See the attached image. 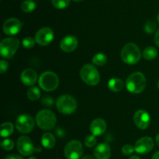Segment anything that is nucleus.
<instances>
[{
  "mask_svg": "<svg viewBox=\"0 0 159 159\" xmlns=\"http://www.w3.org/2000/svg\"><path fill=\"white\" fill-rule=\"evenodd\" d=\"M146 78L143 73L135 72L131 73L126 80V87L130 92L139 94L144 90L146 87Z\"/></svg>",
  "mask_w": 159,
  "mask_h": 159,
  "instance_id": "nucleus-1",
  "label": "nucleus"
},
{
  "mask_svg": "<svg viewBox=\"0 0 159 159\" xmlns=\"http://www.w3.org/2000/svg\"><path fill=\"white\" fill-rule=\"evenodd\" d=\"M141 52L139 47L134 43H127L121 51V58L124 62L134 65L141 59Z\"/></svg>",
  "mask_w": 159,
  "mask_h": 159,
  "instance_id": "nucleus-2",
  "label": "nucleus"
},
{
  "mask_svg": "<svg viewBox=\"0 0 159 159\" xmlns=\"http://www.w3.org/2000/svg\"><path fill=\"white\" fill-rule=\"evenodd\" d=\"M55 114L48 109L40 110L36 115V123L37 126L42 129L48 130L52 129L56 124Z\"/></svg>",
  "mask_w": 159,
  "mask_h": 159,
  "instance_id": "nucleus-3",
  "label": "nucleus"
},
{
  "mask_svg": "<svg viewBox=\"0 0 159 159\" xmlns=\"http://www.w3.org/2000/svg\"><path fill=\"white\" fill-rule=\"evenodd\" d=\"M80 76L82 80L89 86L97 85L100 80L97 69L92 64H86L82 67Z\"/></svg>",
  "mask_w": 159,
  "mask_h": 159,
  "instance_id": "nucleus-4",
  "label": "nucleus"
},
{
  "mask_svg": "<svg viewBox=\"0 0 159 159\" xmlns=\"http://www.w3.org/2000/svg\"><path fill=\"white\" fill-rule=\"evenodd\" d=\"M20 46V41L16 37H7L3 39L0 43L1 56L6 59H10L13 56Z\"/></svg>",
  "mask_w": 159,
  "mask_h": 159,
  "instance_id": "nucleus-5",
  "label": "nucleus"
},
{
  "mask_svg": "<svg viewBox=\"0 0 159 159\" xmlns=\"http://www.w3.org/2000/svg\"><path fill=\"white\" fill-rule=\"evenodd\" d=\"M77 101L71 95L64 94L59 97L57 100V108L61 113L68 115L76 110Z\"/></svg>",
  "mask_w": 159,
  "mask_h": 159,
  "instance_id": "nucleus-6",
  "label": "nucleus"
},
{
  "mask_svg": "<svg viewBox=\"0 0 159 159\" xmlns=\"http://www.w3.org/2000/svg\"><path fill=\"white\" fill-rule=\"evenodd\" d=\"M59 84V79L57 75L51 71L42 73L39 78V85L46 91H52L55 90Z\"/></svg>",
  "mask_w": 159,
  "mask_h": 159,
  "instance_id": "nucleus-7",
  "label": "nucleus"
},
{
  "mask_svg": "<svg viewBox=\"0 0 159 159\" xmlns=\"http://www.w3.org/2000/svg\"><path fill=\"white\" fill-rule=\"evenodd\" d=\"M83 153V148L80 141L72 140L68 142L65 148V155L68 159H80Z\"/></svg>",
  "mask_w": 159,
  "mask_h": 159,
  "instance_id": "nucleus-8",
  "label": "nucleus"
},
{
  "mask_svg": "<svg viewBox=\"0 0 159 159\" xmlns=\"http://www.w3.org/2000/svg\"><path fill=\"white\" fill-rule=\"evenodd\" d=\"M34 120L30 115L23 114L17 118L16 122V127L19 132L22 133H28L34 129Z\"/></svg>",
  "mask_w": 159,
  "mask_h": 159,
  "instance_id": "nucleus-9",
  "label": "nucleus"
},
{
  "mask_svg": "<svg viewBox=\"0 0 159 159\" xmlns=\"http://www.w3.org/2000/svg\"><path fill=\"white\" fill-rule=\"evenodd\" d=\"M17 149L19 152L24 156H29L32 154L35 151H37L34 147L33 142L30 139L26 136H22L19 137L17 140Z\"/></svg>",
  "mask_w": 159,
  "mask_h": 159,
  "instance_id": "nucleus-10",
  "label": "nucleus"
},
{
  "mask_svg": "<svg viewBox=\"0 0 159 159\" xmlns=\"http://www.w3.org/2000/svg\"><path fill=\"white\" fill-rule=\"evenodd\" d=\"M54 39V31L50 27H42L36 33L35 41L38 45L45 46L51 43Z\"/></svg>",
  "mask_w": 159,
  "mask_h": 159,
  "instance_id": "nucleus-11",
  "label": "nucleus"
},
{
  "mask_svg": "<svg viewBox=\"0 0 159 159\" xmlns=\"http://www.w3.org/2000/svg\"><path fill=\"white\" fill-rule=\"evenodd\" d=\"M154 145H155V142L153 139L149 137H144L140 138L136 142L134 149L135 151L138 154H146L153 149Z\"/></svg>",
  "mask_w": 159,
  "mask_h": 159,
  "instance_id": "nucleus-12",
  "label": "nucleus"
},
{
  "mask_svg": "<svg viewBox=\"0 0 159 159\" xmlns=\"http://www.w3.org/2000/svg\"><path fill=\"white\" fill-rule=\"evenodd\" d=\"M3 31L7 35H15L22 28V23L16 18L8 19L3 24Z\"/></svg>",
  "mask_w": 159,
  "mask_h": 159,
  "instance_id": "nucleus-13",
  "label": "nucleus"
},
{
  "mask_svg": "<svg viewBox=\"0 0 159 159\" xmlns=\"http://www.w3.org/2000/svg\"><path fill=\"white\" fill-rule=\"evenodd\" d=\"M150 115L145 110H138L134 115L135 125L141 129H147L150 124Z\"/></svg>",
  "mask_w": 159,
  "mask_h": 159,
  "instance_id": "nucleus-14",
  "label": "nucleus"
},
{
  "mask_svg": "<svg viewBox=\"0 0 159 159\" xmlns=\"http://www.w3.org/2000/svg\"><path fill=\"white\" fill-rule=\"evenodd\" d=\"M78 46V40L75 36L68 35L64 37L60 43V48L65 52L75 51Z\"/></svg>",
  "mask_w": 159,
  "mask_h": 159,
  "instance_id": "nucleus-15",
  "label": "nucleus"
},
{
  "mask_svg": "<svg viewBox=\"0 0 159 159\" xmlns=\"http://www.w3.org/2000/svg\"><path fill=\"white\" fill-rule=\"evenodd\" d=\"M107 129V123L100 118H96L90 125V131L94 136H100L105 132Z\"/></svg>",
  "mask_w": 159,
  "mask_h": 159,
  "instance_id": "nucleus-16",
  "label": "nucleus"
},
{
  "mask_svg": "<svg viewBox=\"0 0 159 159\" xmlns=\"http://www.w3.org/2000/svg\"><path fill=\"white\" fill-rule=\"evenodd\" d=\"M111 154V149L108 143H102L98 145L94 150L96 159H109Z\"/></svg>",
  "mask_w": 159,
  "mask_h": 159,
  "instance_id": "nucleus-17",
  "label": "nucleus"
},
{
  "mask_svg": "<svg viewBox=\"0 0 159 159\" xmlns=\"http://www.w3.org/2000/svg\"><path fill=\"white\" fill-rule=\"evenodd\" d=\"M21 80L26 86H33L37 80V73L32 69H26L21 73Z\"/></svg>",
  "mask_w": 159,
  "mask_h": 159,
  "instance_id": "nucleus-18",
  "label": "nucleus"
},
{
  "mask_svg": "<svg viewBox=\"0 0 159 159\" xmlns=\"http://www.w3.org/2000/svg\"><path fill=\"white\" fill-rule=\"evenodd\" d=\"M41 143L42 145L47 149H51L54 147L56 143L55 137L52 133L50 132H45L43 134L41 137Z\"/></svg>",
  "mask_w": 159,
  "mask_h": 159,
  "instance_id": "nucleus-19",
  "label": "nucleus"
},
{
  "mask_svg": "<svg viewBox=\"0 0 159 159\" xmlns=\"http://www.w3.org/2000/svg\"><path fill=\"white\" fill-rule=\"evenodd\" d=\"M124 84L123 80L120 78H112L108 82V87L111 91L119 92L123 90Z\"/></svg>",
  "mask_w": 159,
  "mask_h": 159,
  "instance_id": "nucleus-20",
  "label": "nucleus"
},
{
  "mask_svg": "<svg viewBox=\"0 0 159 159\" xmlns=\"http://www.w3.org/2000/svg\"><path fill=\"white\" fill-rule=\"evenodd\" d=\"M1 136L2 137H7L12 135V133L14 131V126L12 123H9V122H6V123H2L1 125Z\"/></svg>",
  "mask_w": 159,
  "mask_h": 159,
  "instance_id": "nucleus-21",
  "label": "nucleus"
},
{
  "mask_svg": "<svg viewBox=\"0 0 159 159\" xmlns=\"http://www.w3.org/2000/svg\"><path fill=\"white\" fill-rule=\"evenodd\" d=\"M158 55V51L153 46H148L144 48L143 51V56L147 60H153Z\"/></svg>",
  "mask_w": 159,
  "mask_h": 159,
  "instance_id": "nucleus-22",
  "label": "nucleus"
},
{
  "mask_svg": "<svg viewBox=\"0 0 159 159\" xmlns=\"http://www.w3.org/2000/svg\"><path fill=\"white\" fill-rule=\"evenodd\" d=\"M27 97L31 101H36L39 99L40 97V89L37 87H30L29 90H27Z\"/></svg>",
  "mask_w": 159,
  "mask_h": 159,
  "instance_id": "nucleus-23",
  "label": "nucleus"
},
{
  "mask_svg": "<svg viewBox=\"0 0 159 159\" xmlns=\"http://www.w3.org/2000/svg\"><path fill=\"white\" fill-rule=\"evenodd\" d=\"M107 62V58L103 53H97L93 57V62L96 65H104Z\"/></svg>",
  "mask_w": 159,
  "mask_h": 159,
  "instance_id": "nucleus-24",
  "label": "nucleus"
},
{
  "mask_svg": "<svg viewBox=\"0 0 159 159\" xmlns=\"http://www.w3.org/2000/svg\"><path fill=\"white\" fill-rule=\"evenodd\" d=\"M36 3L32 0H26L21 4V9L24 12H31L35 9Z\"/></svg>",
  "mask_w": 159,
  "mask_h": 159,
  "instance_id": "nucleus-25",
  "label": "nucleus"
},
{
  "mask_svg": "<svg viewBox=\"0 0 159 159\" xmlns=\"http://www.w3.org/2000/svg\"><path fill=\"white\" fill-rule=\"evenodd\" d=\"M54 7L57 9H62L68 7L70 4V0H51Z\"/></svg>",
  "mask_w": 159,
  "mask_h": 159,
  "instance_id": "nucleus-26",
  "label": "nucleus"
},
{
  "mask_svg": "<svg viewBox=\"0 0 159 159\" xmlns=\"http://www.w3.org/2000/svg\"><path fill=\"white\" fill-rule=\"evenodd\" d=\"M35 39H34L31 37H26L23 40V46L26 49H30V48H34V45H35Z\"/></svg>",
  "mask_w": 159,
  "mask_h": 159,
  "instance_id": "nucleus-27",
  "label": "nucleus"
},
{
  "mask_svg": "<svg viewBox=\"0 0 159 159\" xmlns=\"http://www.w3.org/2000/svg\"><path fill=\"white\" fill-rule=\"evenodd\" d=\"M1 146L6 151H11L14 147V142L10 139H5L1 142Z\"/></svg>",
  "mask_w": 159,
  "mask_h": 159,
  "instance_id": "nucleus-28",
  "label": "nucleus"
},
{
  "mask_svg": "<svg viewBox=\"0 0 159 159\" xmlns=\"http://www.w3.org/2000/svg\"><path fill=\"white\" fill-rule=\"evenodd\" d=\"M96 141L97 140H96V136H94L93 134L88 135L85 138V144L88 147H94L96 145Z\"/></svg>",
  "mask_w": 159,
  "mask_h": 159,
  "instance_id": "nucleus-29",
  "label": "nucleus"
},
{
  "mask_svg": "<svg viewBox=\"0 0 159 159\" xmlns=\"http://www.w3.org/2000/svg\"><path fill=\"white\" fill-rule=\"evenodd\" d=\"M157 27V25L154 21H148L144 25V31L148 33V34H152L155 31Z\"/></svg>",
  "mask_w": 159,
  "mask_h": 159,
  "instance_id": "nucleus-30",
  "label": "nucleus"
},
{
  "mask_svg": "<svg viewBox=\"0 0 159 159\" xmlns=\"http://www.w3.org/2000/svg\"><path fill=\"white\" fill-rule=\"evenodd\" d=\"M135 151L134 147H133L130 144H125L122 147V153L124 155H130L134 153V151Z\"/></svg>",
  "mask_w": 159,
  "mask_h": 159,
  "instance_id": "nucleus-31",
  "label": "nucleus"
},
{
  "mask_svg": "<svg viewBox=\"0 0 159 159\" xmlns=\"http://www.w3.org/2000/svg\"><path fill=\"white\" fill-rule=\"evenodd\" d=\"M41 102L43 105L47 106V107H51L54 104V99L52 98V97L44 96L42 98Z\"/></svg>",
  "mask_w": 159,
  "mask_h": 159,
  "instance_id": "nucleus-32",
  "label": "nucleus"
},
{
  "mask_svg": "<svg viewBox=\"0 0 159 159\" xmlns=\"http://www.w3.org/2000/svg\"><path fill=\"white\" fill-rule=\"evenodd\" d=\"M8 67H9V63L8 62L5 60H1V62H0V73L2 74L4 73L6 70H8Z\"/></svg>",
  "mask_w": 159,
  "mask_h": 159,
  "instance_id": "nucleus-33",
  "label": "nucleus"
},
{
  "mask_svg": "<svg viewBox=\"0 0 159 159\" xmlns=\"http://www.w3.org/2000/svg\"><path fill=\"white\" fill-rule=\"evenodd\" d=\"M3 159H23L21 156L18 155V154H10V155L6 156L5 158Z\"/></svg>",
  "mask_w": 159,
  "mask_h": 159,
  "instance_id": "nucleus-34",
  "label": "nucleus"
},
{
  "mask_svg": "<svg viewBox=\"0 0 159 159\" xmlns=\"http://www.w3.org/2000/svg\"><path fill=\"white\" fill-rule=\"evenodd\" d=\"M154 41H155V43L156 44L157 46L159 47V30H158V31H156V33H155Z\"/></svg>",
  "mask_w": 159,
  "mask_h": 159,
  "instance_id": "nucleus-35",
  "label": "nucleus"
},
{
  "mask_svg": "<svg viewBox=\"0 0 159 159\" xmlns=\"http://www.w3.org/2000/svg\"><path fill=\"white\" fill-rule=\"evenodd\" d=\"M55 132H57V134L60 137H64V135H65V132H64V131L62 130L61 129H59V128H58V129H57V130H55Z\"/></svg>",
  "mask_w": 159,
  "mask_h": 159,
  "instance_id": "nucleus-36",
  "label": "nucleus"
},
{
  "mask_svg": "<svg viewBox=\"0 0 159 159\" xmlns=\"http://www.w3.org/2000/svg\"><path fill=\"white\" fill-rule=\"evenodd\" d=\"M152 159H159V151H157L156 153L153 154Z\"/></svg>",
  "mask_w": 159,
  "mask_h": 159,
  "instance_id": "nucleus-37",
  "label": "nucleus"
},
{
  "mask_svg": "<svg viewBox=\"0 0 159 159\" xmlns=\"http://www.w3.org/2000/svg\"><path fill=\"white\" fill-rule=\"evenodd\" d=\"M82 159H95V158L91 155H85V157H82Z\"/></svg>",
  "mask_w": 159,
  "mask_h": 159,
  "instance_id": "nucleus-38",
  "label": "nucleus"
},
{
  "mask_svg": "<svg viewBox=\"0 0 159 159\" xmlns=\"http://www.w3.org/2000/svg\"><path fill=\"white\" fill-rule=\"evenodd\" d=\"M155 141H156L157 145L159 147V133L156 136V139H155Z\"/></svg>",
  "mask_w": 159,
  "mask_h": 159,
  "instance_id": "nucleus-39",
  "label": "nucleus"
},
{
  "mask_svg": "<svg viewBox=\"0 0 159 159\" xmlns=\"http://www.w3.org/2000/svg\"><path fill=\"white\" fill-rule=\"evenodd\" d=\"M129 159H141V158H140V157H138V156L134 155V156H131V157H130Z\"/></svg>",
  "mask_w": 159,
  "mask_h": 159,
  "instance_id": "nucleus-40",
  "label": "nucleus"
},
{
  "mask_svg": "<svg viewBox=\"0 0 159 159\" xmlns=\"http://www.w3.org/2000/svg\"><path fill=\"white\" fill-rule=\"evenodd\" d=\"M29 159H37V158H36L35 157H30Z\"/></svg>",
  "mask_w": 159,
  "mask_h": 159,
  "instance_id": "nucleus-41",
  "label": "nucleus"
},
{
  "mask_svg": "<svg viewBox=\"0 0 159 159\" xmlns=\"http://www.w3.org/2000/svg\"><path fill=\"white\" fill-rule=\"evenodd\" d=\"M73 1H75V2H81V1H82V0H73Z\"/></svg>",
  "mask_w": 159,
  "mask_h": 159,
  "instance_id": "nucleus-42",
  "label": "nucleus"
},
{
  "mask_svg": "<svg viewBox=\"0 0 159 159\" xmlns=\"http://www.w3.org/2000/svg\"><path fill=\"white\" fill-rule=\"evenodd\" d=\"M158 21L159 22V13H158Z\"/></svg>",
  "mask_w": 159,
  "mask_h": 159,
  "instance_id": "nucleus-43",
  "label": "nucleus"
},
{
  "mask_svg": "<svg viewBox=\"0 0 159 159\" xmlns=\"http://www.w3.org/2000/svg\"><path fill=\"white\" fill-rule=\"evenodd\" d=\"M158 89H159V80H158Z\"/></svg>",
  "mask_w": 159,
  "mask_h": 159,
  "instance_id": "nucleus-44",
  "label": "nucleus"
}]
</instances>
